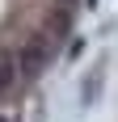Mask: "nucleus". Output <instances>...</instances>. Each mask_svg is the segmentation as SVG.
I'll list each match as a JSON object with an SVG mask.
<instances>
[{
  "label": "nucleus",
  "instance_id": "7ed1b4c3",
  "mask_svg": "<svg viewBox=\"0 0 118 122\" xmlns=\"http://www.w3.org/2000/svg\"><path fill=\"white\" fill-rule=\"evenodd\" d=\"M0 122H4V118H0Z\"/></svg>",
  "mask_w": 118,
  "mask_h": 122
},
{
  "label": "nucleus",
  "instance_id": "f03ea898",
  "mask_svg": "<svg viewBox=\"0 0 118 122\" xmlns=\"http://www.w3.org/2000/svg\"><path fill=\"white\" fill-rule=\"evenodd\" d=\"M9 84V67H4V63H0V88Z\"/></svg>",
  "mask_w": 118,
  "mask_h": 122
},
{
  "label": "nucleus",
  "instance_id": "f257e3e1",
  "mask_svg": "<svg viewBox=\"0 0 118 122\" xmlns=\"http://www.w3.org/2000/svg\"><path fill=\"white\" fill-rule=\"evenodd\" d=\"M25 72H30V76H34V72H42V51H38V46H30V51H25Z\"/></svg>",
  "mask_w": 118,
  "mask_h": 122
}]
</instances>
